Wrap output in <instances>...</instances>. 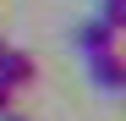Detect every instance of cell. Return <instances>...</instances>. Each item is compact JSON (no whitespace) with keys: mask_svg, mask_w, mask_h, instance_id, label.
<instances>
[{"mask_svg":"<svg viewBox=\"0 0 126 121\" xmlns=\"http://www.w3.org/2000/svg\"><path fill=\"white\" fill-rule=\"evenodd\" d=\"M121 94H126V88H121Z\"/></svg>","mask_w":126,"mask_h":121,"instance_id":"7","label":"cell"},{"mask_svg":"<svg viewBox=\"0 0 126 121\" xmlns=\"http://www.w3.org/2000/svg\"><path fill=\"white\" fill-rule=\"evenodd\" d=\"M11 105H16V88H6V83H0V116H6Z\"/></svg>","mask_w":126,"mask_h":121,"instance_id":"5","label":"cell"},{"mask_svg":"<svg viewBox=\"0 0 126 121\" xmlns=\"http://www.w3.org/2000/svg\"><path fill=\"white\" fill-rule=\"evenodd\" d=\"M0 44H6V39H0Z\"/></svg>","mask_w":126,"mask_h":121,"instance_id":"6","label":"cell"},{"mask_svg":"<svg viewBox=\"0 0 126 121\" xmlns=\"http://www.w3.org/2000/svg\"><path fill=\"white\" fill-rule=\"evenodd\" d=\"M33 77H38V66H33V55H28V50L0 44V83L22 94V88H33Z\"/></svg>","mask_w":126,"mask_h":121,"instance_id":"2","label":"cell"},{"mask_svg":"<svg viewBox=\"0 0 126 121\" xmlns=\"http://www.w3.org/2000/svg\"><path fill=\"white\" fill-rule=\"evenodd\" d=\"M99 17H104L115 33H126V0H99Z\"/></svg>","mask_w":126,"mask_h":121,"instance_id":"4","label":"cell"},{"mask_svg":"<svg viewBox=\"0 0 126 121\" xmlns=\"http://www.w3.org/2000/svg\"><path fill=\"white\" fill-rule=\"evenodd\" d=\"M110 44H115V28L104 22L99 11L88 17V22H77V28H71V50H77V55H93V50H110Z\"/></svg>","mask_w":126,"mask_h":121,"instance_id":"3","label":"cell"},{"mask_svg":"<svg viewBox=\"0 0 126 121\" xmlns=\"http://www.w3.org/2000/svg\"><path fill=\"white\" fill-rule=\"evenodd\" d=\"M82 60H88V83H93L99 94H121V88H126V55H121L115 44L82 55Z\"/></svg>","mask_w":126,"mask_h":121,"instance_id":"1","label":"cell"}]
</instances>
